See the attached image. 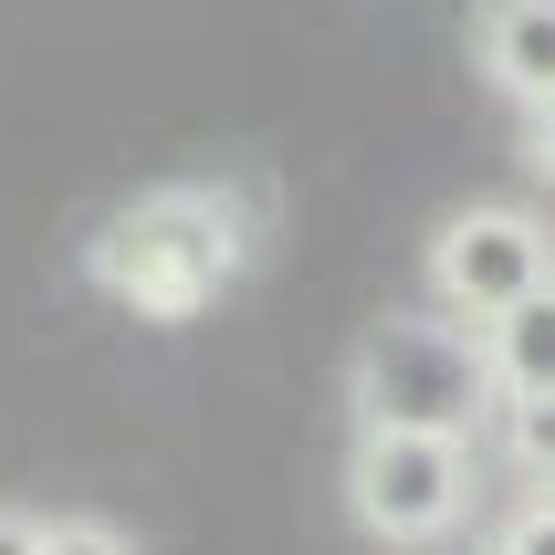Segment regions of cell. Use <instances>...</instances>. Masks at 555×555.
<instances>
[{"label": "cell", "mask_w": 555, "mask_h": 555, "mask_svg": "<svg viewBox=\"0 0 555 555\" xmlns=\"http://www.w3.org/2000/svg\"><path fill=\"white\" fill-rule=\"evenodd\" d=\"M251 251H262V231H251L242 189L168 179V189H137L126 210H105V231L85 242V283L147 325H189L251 273Z\"/></svg>", "instance_id": "obj_1"}, {"label": "cell", "mask_w": 555, "mask_h": 555, "mask_svg": "<svg viewBox=\"0 0 555 555\" xmlns=\"http://www.w3.org/2000/svg\"><path fill=\"white\" fill-rule=\"evenodd\" d=\"M346 399L367 430H451L472 440L493 420V367H482V336H472L462 314H388L367 346H357V367H346Z\"/></svg>", "instance_id": "obj_2"}, {"label": "cell", "mask_w": 555, "mask_h": 555, "mask_svg": "<svg viewBox=\"0 0 555 555\" xmlns=\"http://www.w3.org/2000/svg\"><path fill=\"white\" fill-rule=\"evenodd\" d=\"M346 514L377 545H440L472 514V440L451 430H367L346 451Z\"/></svg>", "instance_id": "obj_3"}, {"label": "cell", "mask_w": 555, "mask_h": 555, "mask_svg": "<svg viewBox=\"0 0 555 555\" xmlns=\"http://www.w3.org/2000/svg\"><path fill=\"white\" fill-rule=\"evenodd\" d=\"M430 305L462 314V325H493L503 305H525L534 283H555V231L525 199H472L430 231Z\"/></svg>", "instance_id": "obj_4"}, {"label": "cell", "mask_w": 555, "mask_h": 555, "mask_svg": "<svg viewBox=\"0 0 555 555\" xmlns=\"http://www.w3.org/2000/svg\"><path fill=\"white\" fill-rule=\"evenodd\" d=\"M472 63H482V85L503 105H545L555 94V0H482Z\"/></svg>", "instance_id": "obj_5"}, {"label": "cell", "mask_w": 555, "mask_h": 555, "mask_svg": "<svg viewBox=\"0 0 555 555\" xmlns=\"http://www.w3.org/2000/svg\"><path fill=\"white\" fill-rule=\"evenodd\" d=\"M482 336V367H493V399H545L555 388V283H534L525 305H503Z\"/></svg>", "instance_id": "obj_6"}, {"label": "cell", "mask_w": 555, "mask_h": 555, "mask_svg": "<svg viewBox=\"0 0 555 555\" xmlns=\"http://www.w3.org/2000/svg\"><path fill=\"white\" fill-rule=\"evenodd\" d=\"M493 440L525 482H555V388L545 399H493Z\"/></svg>", "instance_id": "obj_7"}, {"label": "cell", "mask_w": 555, "mask_h": 555, "mask_svg": "<svg viewBox=\"0 0 555 555\" xmlns=\"http://www.w3.org/2000/svg\"><path fill=\"white\" fill-rule=\"evenodd\" d=\"M482 555H555V482L514 503V514L493 525V545H482Z\"/></svg>", "instance_id": "obj_8"}, {"label": "cell", "mask_w": 555, "mask_h": 555, "mask_svg": "<svg viewBox=\"0 0 555 555\" xmlns=\"http://www.w3.org/2000/svg\"><path fill=\"white\" fill-rule=\"evenodd\" d=\"M42 555H137V534H116L105 514H53L42 525Z\"/></svg>", "instance_id": "obj_9"}, {"label": "cell", "mask_w": 555, "mask_h": 555, "mask_svg": "<svg viewBox=\"0 0 555 555\" xmlns=\"http://www.w3.org/2000/svg\"><path fill=\"white\" fill-rule=\"evenodd\" d=\"M525 157H534V179L555 189V94H545V105H525Z\"/></svg>", "instance_id": "obj_10"}, {"label": "cell", "mask_w": 555, "mask_h": 555, "mask_svg": "<svg viewBox=\"0 0 555 555\" xmlns=\"http://www.w3.org/2000/svg\"><path fill=\"white\" fill-rule=\"evenodd\" d=\"M0 555H42V514H22V503H0Z\"/></svg>", "instance_id": "obj_11"}]
</instances>
